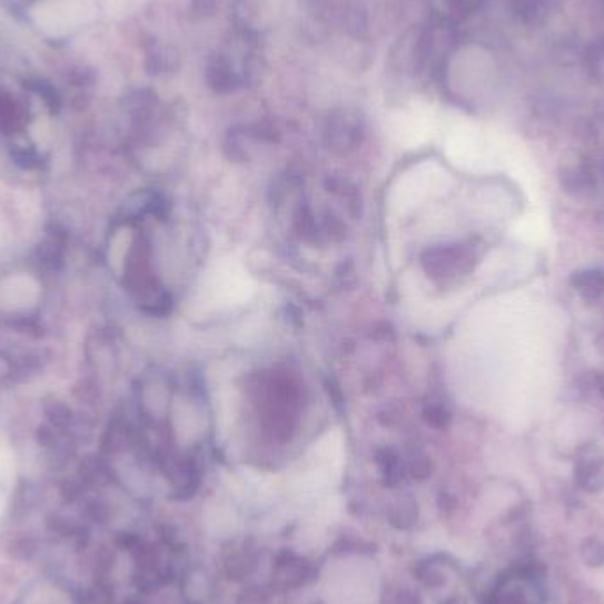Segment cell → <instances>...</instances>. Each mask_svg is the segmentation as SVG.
I'll return each instance as SVG.
<instances>
[{"instance_id":"obj_1","label":"cell","mask_w":604,"mask_h":604,"mask_svg":"<svg viewBox=\"0 0 604 604\" xmlns=\"http://www.w3.org/2000/svg\"><path fill=\"white\" fill-rule=\"evenodd\" d=\"M207 82L216 92H231L239 86V75L231 68L230 62L224 56H215L209 60L206 71Z\"/></svg>"},{"instance_id":"obj_2","label":"cell","mask_w":604,"mask_h":604,"mask_svg":"<svg viewBox=\"0 0 604 604\" xmlns=\"http://www.w3.org/2000/svg\"><path fill=\"white\" fill-rule=\"evenodd\" d=\"M146 68L150 75L170 73L177 68V52L167 44H155L147 53Z\"/></svg>"},{"instance_id":"obj_3","label":"cell","mask_w":604,"mask_h":604,"mask_svg":"<svg viewBox=\"0 0 604 604\" xmlns=\"http://www.w3.org/2000/svg\"><path fill=\"white\" fill-rule=\"evenodd\" d=\"M576 290L587 299H596L604 291V273L588 270V273H580L575 276Z\"/></svg>"},{"instance_id":"obj_4","label":"cell","mask_w":604,"mask_h":604,"mask_svg":"<svg viewBox=\"0 0 604 604\" xmlns=\"http://www.w3.org/2000/svg\"><path fill=\"white\" fill-rule=\"evenodd\" d=\"M444 4L447 18H465L467 14L474 13L481 6V0H440Z\"/></svg>"},{"instance_id":"obj_5","label":"cell","mask_w":604,"mask_h":604,"mask_svg":"<svg viewBox=\"0 0 604 604\" xmlns=\"http://www.w3.org/2000/svg\"><path fill=\"white\" fill-rule=\"evenodd\" d=\"M216 8H218L216 0H194V6H191L194 13L200 18L212 17Z\"/></svg>"}]
</instances>
